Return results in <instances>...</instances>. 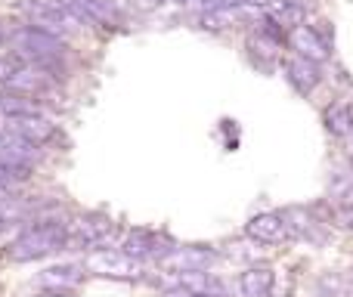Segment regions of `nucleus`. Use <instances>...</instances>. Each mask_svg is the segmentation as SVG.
I'll use <instances>...</instances> for the list:
<instances>
[{
	"label": "nucleus",
	"instance_id": "nucleus-1",
	"mask_svg": "<svg viewBox=\"0 0 353 297\" xmlns=\"http://www.w3.org/2000/svg\"><path fill=\"white\" fill-rule=\"evenodd\" d=\"M59 251H68V223L59 217H37L6 245V257L12 263L43 260V257L59 254Z\"/></svg>",
	"mask_w": 353,
	"mask_h": 297
},
{
	"label": "nucleus",
	"instance_id": "nucleus-2",
	"mask_svg": "<svg viewBox=\"0 0 353 297\" xmlns=\"http://www.w3.org/2000/svg\"><path fill=\"white\" fill-rule=\"evenodd\" d=\"M118 242V223L105 214H81L68 223V248L78 251H99V248H112Z\"/></svg>",
	"mask_w": 353,
	"mask_h": 297
},
{
	"label": "nucleus",
	"instance_id": "nucleus-3",
	"mask_svg": "<svg viewBox=\"0 0 353 297\" xmlns=\"http://www.w3.org/2000/svg\"><path fill=\"white\" fill-rule=\"evenodd\" d=\"M87 276H99V279H118V282H143L146 279V263L128 257L118 248H99L81 260Z\"/></svg>",
	"mask_w": 353,
	"mask_h": 297
},
{
	"label": "nucleus",
	"instance_id": "nucleus-4",
	"mask_svg": "<svg viewBox=\"0 0 353 297\" xmlns=\"http://www.w3.org/2000/svg\"><path fill=\"white\" fill-rule=\"evenodd\" d=\"M22 16L28 19L31 28H41L47 34H56V37H65L72 28H78V19L68 12V6L62 0H25L22 6Z\"/></svg>",
	"mask_w": 353,
	"mask_h": 297
},
{
	"label": "nucleus",
	"instance_id": "nucleus-5",
	"mask_svg": "<svg viewBox=\"0 0 353 297\" xmlns=\"http://www.w3.org/2000/svg\"><path fill=\"white\" fill-rule=\"evenodd\" d=\"M174 245L176 242L168 236V232L137 226V229L124 232V238L118 242V251H124L128 257H134V260H140V263H161Z\"/></svg>",
	"mask_w": 353,
	"mask_h": 297
},
{
	"label": "nucleus",
	"instance_id": "nucleus-6",
	"mask_svg": "<svg viewBox=\"0 0 353 297\" xmlns=\"http://www.w3.org/2000/svg\"><path fill=\"white\" fill-rule=\"evenodd\" d=\"M220 251L211 248V245H174L171 251L165 254V260L159 263L161 273H205V269H211L214 263L220 260Z\"/></svg>",
	"mask_w": 353,
	"mask_h": 297
},
{
	"label": "nucleus",
	"instance_id": "nucleus-7",
	"mask_svg": "<svg viewBox=\"0 0 353 297\" xmlns=\"http://www.w3.org/2000/svg\"><path fill=\"white\" fill-rule=\"evenodd\" d=\"M282 220L288 226V236L294 242H307V245H325L329 242V223L323 220V214L316 207H301V205H288L282 207Z\"/></svg>",
	"mask_w": 353,
	"mask_h": 297
},
{
	"label": "nucleus",
	"instance_id": "nucleus-8",
	"mask_svg": "<svg viewBox=\"0 0 353 297\" xmlns=\"http://www.w3.org/2000/svg\"><path fill=\"white\" fill-rule=\"evenodd\" d=\"M245 236H248V242L254 245H267V248H273V245H285L292 242V236H288V226L285 220H282L279 211H263V214H254V217L245 223Z\"/></svg>",
	"mask_w": 353,
	"mask_h": 297
},
{
	"label": "nucleus",
	"instance_id": "nucleus-9",
	"mask_svg": "<svg viewBox=\"0 0 353 297\" xmlns=\"http://www.w3.org/2000/svg\"><path fill=\"white\" fill-rule=\"evenodd\" d=\"M84 267L81 263H53V267L37 273V288L43 294H68L84 282Z\"/></svg>",
	"mask_w": 353,
	"mask_h": 297
},
{
	"label": "nucleus",
	"instance_id": "nucleus-10",
	"mask_svg": "<svg viewBox=\"0 0 353 297\" xmlns=\"http://www.w3.org/2000/svg\"><path fill=\"white\" fill-rule=\"evenodd\" d=\"M288 47L294 50V56H301V59L307 62H316V65H323V62H329L332 56V43L325 41L323 34H316V31L310 28V25H301V28L288 31Z\"/></svg>",
	"mask_w": 353,
	"mask_h": 297
},
{
	"label": "nucleus",
	"instance_id": "nucleus-11",
	"mask_svg": "<svg viewBox=\"0 0 353 297\" xmlns=\"http://www.w3.org/2000/svg\"><path fill=\"white\" fill-rule=\"evenodd\" d=\"M41 158H43L41 146L28 143L25 136L12 134V130H3V136H0V161L3 164H16V167H31L34 170V164H41Z\"/></svg>",
	"mask_w": 353,
	"mask_h": 297
},
{
	"label": "nucleus",
	"instance_id": "nucleus-12",
	"mask_svg": "<svg viewBox=\"0 0 353 297\" xmlns=\"http://www.w3.org/2000/svg\"><path fill=\"white\" fill-rule=\"evenodd\" d=\"M6 130H12V134L25 136L28 143H34V146H47V143H53L56 136H59V130H56V124L50 121L47 115H22V118H3Z\"/></svg>",
	"mask_w": 353,
	"mask_h": 297
},
{
	"label": "nucleus",
	"instance_id": "nucleus-13",
	"mask_svg": "<svg viewBox=\"0 0 353 297\" xmlns=\"http://www.w3.org/2000/svg\"><path fill=\"white\" fill-rule=\"evenodd\" d=\"M236 285H239V294L242 297H273L276 273L267 263H248V267L239 273Z\"/></svg>",
	"mask_w": 353,
	"mask_h": 297
},
{
	"label": "nucleus",
	"instance_id": "nucleus-14",
	"mask_svg": "<svg viewBox=\"0 0 353 297\" xmlns=\"http://www.w3.org/2000/svg\"><path fill=\"white\" fill-rule=\"evenodd\" d=\"M282 68H285V81L301 93V96H310V93L316 90V87L323 84V78H325L323 68H319L316 62H307V59H301V56L285 59L282 62Z\"/></svg>",
	"mask_w": 353,
	"mask_h": 297
},
{
	"label": "nucleus",
	"instance_id": "nucleus-15",
	"mask_svg": "<svg viewBox=\"0 0 353 297\" xmlns=\"http://www.w3.org/2000/svg\"><path fill=\"white\" fill-rule=\"evenodd\" d=\"M323 124L325 130H329L332 136H338V140H347L353 136V124H350V112L344 103H329L323 109Z\"/></svg>",
	"mask_w": 353,
	"mask_h": 297
},
{
	"label": "nucleus",
	"instance_id": "nucleus-16",
	"mask_svg": "<svg viewBox=\"0 0 353 297\" xmlns=\"http://www.w3.org/2000/svg\"><path fill=\"white\" fill-rule=\"evenodd\" d=\"M267 16L273 19V22L279 25V28L294 31V28H301V25H304V16H307V12L301 10V6L288 3V0H270Z\"/></svg>",
	"mask_w": 353,
	"mask_h": 297
},
{
	"label": "nucleus",
	"instance_id": "nucleus-17",
	"mask_svg": "<svg viewBox=\"0 0 353 297\" xmlns=\"http://www.w3.org/2000/svg\"><path fill=\"white\" fill-rule=\"evenodd\" d=\"M248 50H251V56L257 59V65H263V68H270L276 59H279V43L270 41V37H263L261 31H251Z\"/></svg>",
	"mask_w": 353,
	"mask_h": 297
},
{
	"label": "nucleus",
	"instance_id": "nucleus-18",
	"mask_svg": "<svg viewBox=\"0 0 353 297\" xmlns=\"http://www.w3.org/2000/svg\"><path fill=\"white\" fill-rule=\"evenodd\" d=\"M232 22H236L232 10H201L199 12V28L211 31V34H223Z\"/></svg>",
	"mask_w": 353,
	"mask_h": 297
},
{
	"label": "nucleus",
	"instance_id": "nucleus-19",
	"mask_svg": "<svg viewBox=\"0 0 353 297\" xmlns=\"http://www.w3.org/2000/svg\"><path fill=\"white\" fill-rule=\"evenodd\" d=\"M128 3L140 12H152V10H159V6H165L168 0H128Z\"/></svg>",
	"mask_w": 353,
	"mask_h": 297
},
{
	"label": "nucleus",
	"instance_id": "nucleus-20",
	"mask_svg": "<svg viewBox=\"0 0 353 297\" xmlns=\"http://www.w3.org/2000/svg\"><path fill=\"white\" fill-rule=\"evenodd\" d=\"M239 6H257V10H267L270 0H239Z\"/></svg>",
	"mask_w": 353,
	"mask_h": 297
},
{
	"label": "nucleus",
	"instance_id": "nucleus-21",
	"mask_svg": "<svg viewBox=\"0 0 353 297\" xmlns=\"http://www.w3.org/2000/svg\"><path fill=\"white\" fill-rule=\"evenodd\" d=\"M165 297H201V294H189V291H183V288H171V291H165Z\"/></svg>",
	"mask_w": 353,
	"mask_h": 297
},
{
	"label": "nucleus",
	"instance_id": "nucleus-22",
	"mask_svg": "<svg viewBox=\"0 0 353 297\" xmlns=\"http://www.w3.org/2000/svg\"><path fill=\"white\" fill-rule=\"evenodd\" d=\"M6 226H10V220H6L3 214H0V236H3V229H6Z\"/></svg>",
	"mask_w": 353,
	"mask_h": 297
},
{
	"label": "nucleus",
	"instance_id": "nucleus-23",
	"mask_svg": "<svg viewBox=\"0 0 353 297\" xmlns=\"http://www.w3.org/2000/svg\"><path fill=\"white\" fill-rule=\"evenodd\" d=\"M3 43H10V34H6L3 28H0V47H3Z\"/></svg>",
	"mask_w": 353,
	"mask_h": 297
},
{
	"label": "nucleus",
	"instance_id": "nucleus-24",
	"mask_svg": "<svg viewBox=\"0 0 353 297\" xmlns=\"http://www.w3.org/2000/svg\"><path fill=\"white\" fill-rule=\"evenodd\" d=\"M347 112H350V124H353V103L347 105Z\"/></svg>",
	"mask_w": 353,
	"mask_h": 297
},
{
	"label": "nucleus",
	"instance_id": "nucleus-25",
	"mask_svg": "<svg viewBox=\"0 0 353 297\" xmlns=\"http://www.w3.org/2000/svg\"><path fill=\"white\" fill-rule=\"evenodd\" d=\"M347 288H350V291H353V273H350V279H347Z\"/></svg>",
	"mask_w": 353,
	"mask_h": 297
},
{
	"label": "nucleus",
	"instance_id": "nucleus-26",
	"mask_svg": "<svg viewBox=\"0 0 353 297\" xmlns=\"http://www.w3.org/2000/svg\"><path fill=\"white\" fill-rule=\"evenodd\" d=\"M3 130H6V127H3V121H0V136H3Z\"/></svg>",
	"mask_w": 353,
	"mask_h": 297
}]
</instances>
